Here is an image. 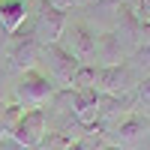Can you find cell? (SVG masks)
Returning a JSON list of instances; mask_svg holds the SVG:
<instances>
[{"label": "cell", "mask_w": 150, "mask_h": 150, "mask_svg": "<svg viewBox=\"0 0 150 150\" xmlns=\"http://www.w3.org/2000/svg\"><path fill=\"white\" fill-rule=\"evenodd\" d=\"M21 114H24V108L18 102H0V141L12 135V129L21 120Z\"/></svg>", "instance_id": "11"}, {"label": "cell", "mask_w": 150, "mask_h": 150, "mask_svg": "<svg viewBox=\"0 0 150 150\" xmlns=\"http://www.w3.org/2000/svg\"><path fill=\"white\" fill-rule=\"evenodd\" d=\"M48 3H51V6H57V9H63V12H66V9H69V6L75 3V0H48Z\"/></svg>", "instance_id": "18"}, {"label": "cell", "mask_w": 150, "mask_h": 150, "mask_svg": "<svg viewBox=\"0 0 150 150\" xmlns=\"http://www.w3.org/2000/svg\"><path fill=\"white\" fill-rule=\"evenodd\" d=\"M48 132V117H45V108H33V111H24L21 120L15 123L9 138L18 141L24 147H39V141L45 138Z\"/></svg>", "instance_id": "7"}, {"label": "cell", "mask_w": 150, "mask_h": 150, "mask_svg": "<svg viewBox=\"0 0 150 150\" xmlns=\"http://www.w3.org/2000/svg\"><path fill=\"white\" fill-rule=\"evenodd\" d=\"M75 141L69 138V135H63V132H57V129H48L45 132V138L39 141V150H69Z\"/></svg>", "instance_id": "13"}, {"label": "cell", "mask_w": 150, "mask_h": 150, "mask_svg": "<svg viewBox=\"0 0 150 150\" xmlns=\"http://www.w3.org/2000/svg\"><path fill=\"white\" fill-rule=\"evenodd\" d=\"M129 69L138 75V81H144L147 75H150V42L141 45V48H135L132 51V60H129Z\"/></svg>", "instance_id": "12"}, {"label": "cell", "mask_w": 150, "mask_h": 150, "mask_svg": "<svg viewBox=\"0 0 150 150\" xmlns=\"http://www.w3.org/2000/svg\"><path fill=\"white\" fill-rule=\"evenodd\" d=\"M60 45L66 48V51L78 60V63H90L96 66L93 60H96V45H99V36L87 27V24H72V27L63 30V36H60Z\"/></svg>", "instance_id": "3"}, {"label": "cell", "mask_w": 150, "mask_h": 150, "mask_svg": "<svg viewBox=\"0 0 150 150\" xmlns=\"http://www.w3.org/2000/svg\"><path fill=\"white\" fill-rule=\"evenodd\" d=\"M75 3H96V0H75Z\"/></svg>", "instance_id": "20"}, {"label": "cell", "mask_w": 150, "mask_h": 150, "mask_svg": "<svg viewBox=\"0 0 150 150\" xmlns=\"http://www.w3.org/2000/svg\"><path fill=\"white\" fill-rule=\"evenodd\" d=\"M9 39H12V33H6V30H3V24H0V54L9 48Z\"/></svg>", "instance_id": "17"}, {"label": "cell", "mask_w": 150, "mask_h": 150, "mask_svg": "<svg viewBox=\"0 0 150 150\" xmlns=\"http://www.w3.org/2000/svg\"><path fill=\"white\" fill-rule=\"evenodd\" d=\"M138 87V75L129 69V63H117V66H99L96 72V90L105 96H120V93H132Z\"/></svg>", "instance_id": "4"}, {"label": "cell", "mask_w": 150, "mask_h": 150, "mask_svg": "<svg viewBox=\"0 0 150 150\" xmlns=\"http://www.w3.org/2000/svg\"><path fill=\"white\" fill-rule=\"evenodd\" d=\"M0 150H39V147H24V144L12 141V138H3V141H0Z\"/></svg>", "instance_id": "16"}, {"label": "cell", "mask_w": 150, "mask_h": 150, "mask_svg": "<svg viewBox=\"0 0 150 150\" xmlns=\"http://www.w3.org/2000/svg\"><path fill=\"white\" fill-rule=\"evenodd\" d=\"M72 99V114L84 129L99 123V90H69Z\"/></svg>", "instance_id": "9"}, {"label": "cell", "mask_w": 150, "mask_h": 150, "mask_svg": "<svg viewBox=\"0 0 150 150\" xmlns=\"http://www.w3.org/2000/svg\"><path fill=\"white\" fill-rule=\"evenodd\" d=\"M144 132H147V120L138 117V114H126L123 120H117L114 126H108L105 138H108V144H114V147H126V144H135Z\"/></svg>", "instance_id": "8"}, {"label": "cell", "mask_w": 150, "mask_h": 150, "mask_svg": "<svg viewBox=\"0 0 150 150\" xmlns=\"http://www.w3.org/2000/svg\"><path fill=\"white\" fill-rule=\"evenodd\" d=\"M66 30V12L51 6L48 0H42L39 3V12H36V21H33V39L39 45H54L60 42V36H63Z\"/></svg>", "instance_id": "2"}, {"label": "cell", "mask_w": 150, "mask_h": 150, "mask_svg": "<svg viewBox=\"0 0 150 150\" xmlns=\"http://www.w3.org/2000/svg\"><path fill=\"white\" fill-rule=\"evenodd\" d=\"M105 150H123V147H114V144H108V147H105Z\"/></svg>", "instance_id": "19"}, {"label": "cell", "mask_w": 150, "mask_h": 150, "mask_svg": "<svg viewBox=\"0 0 150 150\" xmlns=\"http://www.w3.org/2000/svg\"><path fill=\"white\" fill-rule=\"evenodd\" d=\"M39 54H42V45L33 39V33H12L9 39V48H6V57H9V69L15 72H27V69H36L39 63Z\"/></svg>", "instance_id": "6"}, {"label": "cell", "mask_w": 150, "mask_h": 150, "mask_svg": "<svg viewBox=\"0 0 150 150\" xmlns=\"http://www.w3.org/2000/svg\"><path fill=\"white\" fill-rule=\"evenodd\" d=\"M54 93H57V90H54L51 78L42 75L39 69L21 72V78H18V84H15V102H18L21 108H27V111L45 108V105L54 99Z\"/></svg>", "instance_id": "1"}, {"label": "cell", "mask_w": 150, "mask_h": 150, "mask_svg": "<svg viewBox=\"0 0 150 150\" xmlns=\"http://www.w3.org/2000/svg\"><path fill=\"white\" fill-rule=\"evenodd\" d=\"M135 99L144 102V105H150V75L144 81H138V87H135Z\"/></svg>", "instance_id": "15"}, {"label": "cell", "mask_w": 150, "mask_h": 150, "mask_svg": "<svg viewBox=\"0 0 150 150\" xmlns=\"http://www.w3.org/2000/svg\"><path fill=\"white\" fill-rule=\"evenodd\" d=\"M132 15L138 18V24L150 27V0H138V6H135V12H132Z\"/></svg>", "instance_id": "14"}, {"label": "cell", "mask_w": 150, "mask_h": 150, "mask_svg": "<svg viewBox=\"0 0 150 150\" xmlns=\"http://www.w3.org/2000/svg\"><path fill=\"white\" fill-rule=\"evenodd\" d=\"M27 18V0H0V24L6 33H18Z\"/></svg>", "instance_id": "10"}, {"label": "cell", "mask_w": 150, "mask_h": 150, "mask_svg": "<svg viewBox=\"0 0 150 150\" xmlns=\"http://www.w3.org/2000/svg\"><path fill=\"white\" fill-rule=\"evenodd\" d=\"M45 63H48V72H51V78L63 87V90H69L72 87V78H75V72H78V60H75L69 51L60 42H54V45H42V54H39Z\"/></svg>", "instance_id": "5"}, {"label": "cell", "mask_w": 150, "mask_h": 150, "mask_svg": "<svg viewBox=\"0 0 150 150\" xmlns=\"http://www.w3.org/2000/svg\"><path fill=\"white\" fill-rule=\"evenodd\" d=\"M147 132H150V120H147Z\"/></svg>", "instance_id": "21"}]
</instances>
